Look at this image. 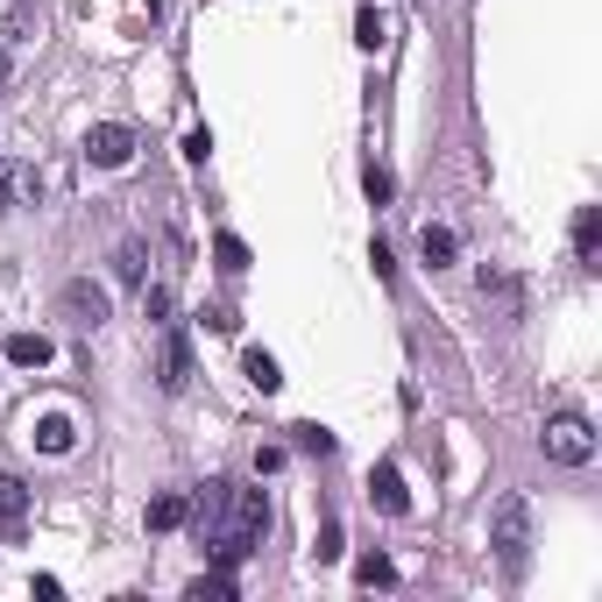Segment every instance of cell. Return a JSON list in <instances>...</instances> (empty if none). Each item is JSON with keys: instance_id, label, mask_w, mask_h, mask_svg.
<instances>
[{"instance_id": "cell-8", "label": "cell", "mask_w": 602, "mask_h": 602, "mask_svg": "<svg viewBox=\"0 0 602 602\" xmlns=\"http://www.w3.org/2000/svg\"><path fill=\"white\" fill-rule=\"evenodd\" d=\"M369 496H376V510L405 517V510H411V496H405V467H397V461H383V467H376V482H369Z\"/></svg>"}, {"instance_id": "cell-3", "label": "cell", "mask_w": 602, "mask_h": 602, "mask_svg": "<svg viewBox=\"0 0 602 602\" xmlns=\"http://www.w3.org/2000/svg\"><path fill=\"white\" fill-rule=\"evenodd\" d=\"M496 560H504V574H525V553H531V510H525V496H504L496 504Z\"/></svg>"}, {"instance_id": "cell-6", "label": "cell", "mask_w": 602, "mask_h": 602, "mask_svg": "<svg viewBox=\"0 0 602 602\" xmlns=\"http://www.w3.org/2000/svg\"><path fill=\"white\" fill-rule=\"evenodd\" d=\"M157 383H163L171 397L192 383V341H185V326H178V320L163 326V376H157Z\"/></svg>"}, {"instance_id": "cell-22", "label": "cell", "mask_w": 602, "mask_h": 602, "mask_svg": "<svg viewBox=\"0 0 602 602\" xmlns=\"http://www.w3.org/2000/svg\"><path fill=\"white\" fill-rule=\"evenodd\" d=\"M355 43H362V50H383V14H376V8L355 14Z\"/></svg>"}, {"instance_id": "cell-15", "label": "cell", "mask_w": 602, "mask_h": 602, "mask_svg": "<svg viewBox=\"0 0 602 602\" xmlns=\"http://www.w3.org/2000/svg\"><path fill=\"white\" fill-rule=\"evenodd\" d=\"M114 277H121V283H149V256H142V241H121V248H114Z\"/></svg>"}, {"instance_id": "cell-12", "label": "cell", "mask_w": 602, "mask_h": 602, "mask_svg": "<svg viewBox=\"0 0 602 602\" xmlns=\"http://www.w3.org/2000/svg\"><path fill=\"white\" fill-rule=\"evenodd\" d=\"M50 355H57V347H50V333H14V341H8V362H14V369H43Z\"/></svg>"}, {"instance_id": "cell-24", "label": "cell", "mask_w": 602, "mask_h": 602, "mask_svg": "<svg viewBox=\"0 0 602 602\" xmlns=\"http://www.w3.org/2000/svg\"><path fill=\"white\" fill-rule=\"evenodd\" d=\"M362 185H369V198H376V206H390V171H383V163H369V171H362Z\"/></svg>"}, {"instance_id": "cell-18", "label": "cell", "mask_w": 602, "mask_h": 602, "mask_svg": "<svg viewBox=\"0 0 602 602\" xmlns=\"http://www.w3.org/2000/svg\"><path fill=\"white\" fill-rule=\"evenodd\" d=\"M142 312L157 326H171V312H178V298H171V283H142Z\"/></svg>"}, {"instance_id": "cell-11", "label": "cell", "mask_w": 602, "mask_h": 602, "mask_svg": "<svg viewBox=\"0 0 602 602\" xmlns=\"http://www.w3.org/2000/svg\"><path fill=\"white\" fill-rule=\"evenodd\" d=\"M418 256H426L432 270H447V262L461 256V234L454 227H426V234H418Z\"/></svg>"}, {"instance_id": "cell-21", "label": "cell", "mask_w": 602, "mask_h": 602, "mask_svg": "<svg viewBox=\"0 0 602 602\" xmlns=\"http://www.w3.org/2000/svg\"><path fill=\"white\" fill-rule=\"evenodd\" d=\"M43 447H50V454H72V418H43Z\"/></svg>"}, {"instance_id": "cell-14", "label": "cell", "mask_w": 602, "mask_h": 602, "mask_svg": "<svg viewBox=\"0 0 602 602\" xmlns=\"http://www.w3.org/2000/svg\"><path fill=\"white\" fill-rule=\"evenodd\" d=\"M595 248H602V206H581L574 213V256L595 262Z\"/></svg>"}, {"instance_id": "cell-10", "label": "cell", "mask_w": 602, "mask_h": 602, "mask_svg": "<svg viewBox=\"0 0 602 602\" xmlns=\"http://www.w3.org/2000/svg\"><path fill=\"white\" fill-rule=\"evenodd\" d=\"M192 517V496L185 490H163V496H149V531H178Z\"/></svg>"}, {"instance_id": "cell-23", "label": "cell", "mask_w": 602, "mask_h": 602, "mask_svg": "<svg viewBox=\"0 0 602 602\" xmlns=\"http://www.w3.org/2000/svg\"><path fill=\"white\" fill-rule=\"evenodd\" d=\"M291 440L305 447V454H333V432H320V426H291Z\"/></svg>"}, {"instance_id": "cell-17", "label": "cell", "mask_w": 602, "mask_h": 602, "mask_svg": "<svg viewBox=\"0 0 602 602\" xmlns=\"http://www.w3.org/2000/svg\"><path fill=\"white\" fill-rule=\"evenodd\" d=\"M36 29H43V14H36V8H29V0H22V8L8 14V29H0V43L14 50V43H29V36H36Z\"/></svg>"}, {"instance_id": "cell-27", "label": "cell", "mask_w": 602, "mask_h": 602, "mask_svg": "<svg viewBox=\"0 0 602 602\" xmlns=\"http://www.w3.org/2000/svg\"><path fill=\"white\" fill-rule=\"evenodd\" d=\"M206 149H213V136H206V128H192V136H185V157H192V163H206Z\"/></svg>"}, {"instance_id": "cell-20", "label": "cell", "mask_w": 602, "mask_h": 602, "mask_svg": "<svg viewBox=\"0 0 602 602\" xmlns=\"http://www.w3.org/2000/svg\"><path fill=\"white\" fill-rule=\"evenodd\" d=\"M355 581H362V589H390V581H397V567L383 560V553H369V560L355 567Z\"/></svg>"}, {"instance_id": "cell-25", "label": "cell", "mask_w": 602, "mask_h": 602, "mask_svg": "<svg viewBox=\"0 0 602 602\" xmlns=\"http://www.w3.org/2000/svg\"><path fill=\"white\" fill-rule=\"evenodd\" d=\"M312 553H320V560H341V525H333V517L320 525V546H312Z\"/></svg>"}, {"instance_id": "cell-7", "label": "cell", "mask_w": 602, "mask_h": 602, "mask_svg": "<svg viewBox=\"0 0 602 602\" xmlns=\"http://www.w3.org/2000/svg\"><path fill=\"white\" fill-rule=\"evenodd\" d=\"M29 482L22 475H0V539H22V525H29Z\"/></svg>"}, {"instance_id": "cell-13", "label": "cell", "mask_w": 602, "mask_h": 602, "mask_svg": "<svg viewBox=\"0 0 602 602\" xmlns=\"http://www.w3.org/2000/svg\"><path fill=\"white\" fill-rule=\"evenodd\" d=\"M241 369H248V383H256L262 397H277V390H283V369H277V355H262V347H248V355H241Z\"/></svg>"}, {"instance_id": "cell-16", "label": "cell", "mask_w": 602, "mask_h": 602, "mask_svg": "<svg viewBox=\"0 0 602 602\" xmlns=\"http://www.w3.org/2000/svg\"><path fill=\"white\" fill-rule=\"evenodd\" d=\"M185 595H192V602H227V595H234V574H227V567H213V574H198Z\"/></svg>"}, {"instance_id": "cell-26", "label": "cell", "mask_w": 602, "mask_h": 602, "mask_svg": "<svg viewBox=\"0 0 602 602\" xmlns=\"http://www.w3.org/2000/svg\"><path fill=\"white\" fill-rule=\"evenodd\" d=\"M198 320H206L213 333H234V326H241V320H234V312H227V305H206V312H198Z\"/></svg>"}, {"instance_id": "cell-4", "label": "cell", "mask_w": 602, "mask_h": 602, "mask_svg": "<svg viewBox=\"0 0 602 602\" xmlns=\"http://www.w3.org/2000/svg\"><path fill=\"white\" fill-rule=\"evenodd\" d=\"M128 157H136V128H121V121L86 128V163L93 171H128Z\"/></svg>"}, {"instance_id": "cell-19", "label": "cell", "mask_w": 602, "mask_h": 602, "mask_svg": "<svg viewBox=\"0 0 602 602\" xmlns=\"http://www.w3.org/2000/svg\"><path fill=\"white\" fill-rule=\"evenodd\" d=\"M213 256H221V270H227V277H241V270H248V241H241V234H221V241H213Z\"/></svg>"}, {"instance_id": "cell-28", "label": "cell", "mask_w": 602, "mask_h": 602, "mask_svg": "<svg viewBox=\"0 0 602 602\" xmlns=\"http://www.w3.org/2000/svg\"><path fill=\"white\" fill-rule=\"evenodd\" d=\"M8 78H14V57H8V43H0V93H8Z\"/></svg>"}, {"instance_id": "cell-1", "label": "cell", "mask_w": 602, "mask_h": 602, "mask_svg": "<svg viewBox=\"0 0 602 602\" xmlns=\"http://www.w3.org/2000/svg\"><path fill=\"white\" fill-rule=\"evenodd\" d=\"M262 531H270V504H262V490H234V482H227V510H221V525L206 531L213 567H227V574H234V567L262 546Z\"/></svg>"}, {"instance_id": "cell-5", "label": "cell", "mask_w": 602, "mask_h": 602, "mask_svg": "<svg viewBox=\"0 0 602 602\" xmlns=\"http://www.w3.org/2000/svg\"><path fill=\"white\" fill-rule=\"evenodd\" d=\"M57 312H64L78 333H99V326H107V291L78 277V283H64V291H57Z\"/></svg>"}, {"instance_id": "cell-9", "label": "cell", "mask_w": 602, "mask_h": 602, "mask_svg": "<svg viewBox=\"0 0 602 602\" xmlns=\"http://www.w3.org/2000/svg\"><path fill=\"white\" fill-rule=\"evenodd\" d=\"M221 510H227V482H206V490H192V517H185V525L206 539V531L221 525Z\"/></svg>"}, {"instance_id": "cell-2", "label": "cell", "mask_w": 602, "mask_h": 602, "mask_svg": "<svg viewBox=\"0 0 602 602\" xmlns=\"http://www.w3.org/2000/svg\"><path fill=\"white\" fill-rule=\"evenodd\" d=\"M546 461L589 467V461H595V426H589L581 411H553V418H546Z\"/></svg>"}]
</instances>
